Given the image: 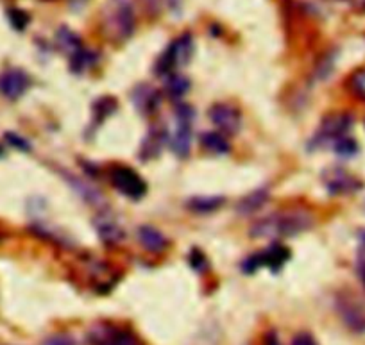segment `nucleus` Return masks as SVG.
I'll use <instances>...</instances> for the list:
<instances>
[{
	"mask_svg": "<svg viewBox=\"0 0 365 345\" xmlns=\"http://www.w3.org/2000/svg\"><path fill=\"white\" fill-rule=\"evenodd\" d=\"M96 231L106 245H118L125 238L124 229L120 227V224L106 213H101L96 218Z\"/></svg>",
	"mask_w": 365,
	"mask_h": 345,
	"instance_id": "ddd939ff",
	"label": "nucleus"
},
{
	"mask_svg": "<svg viewBox=\"0 0 365 345\" xmlns=\"http://www.w3.org/2000/svg\"><path fill=\"white\" fill-rule=\"evenodd\" d=\"M104 31L117 41L128 40L135 31V8L131 0H110L103 15Z\"/></svg>",
	"mask_w": 365,
	"mask_h": 345,
	"instance_id": "f03ea898",
	"label": "nucleus"
},
{
	"mask_svg": "<svg viewBox=\"0 0 365 345\" xmlns=\"http://www.w3.org/2000/svg\"><path fill=\"white\" fill-rule=\"evenodd\" d=\"M68 181H70V185L73 186V190H76V192L79 193V195L83 197V199L86 200L90 206L97 207V210H101V207L106 206L104 195L96 188V186L88 185V182L81 181L79 177H73V175H68Z\"/></svg>",
	"mask_w": 365,
	"mask_h": 345,
	"instance_id": "dca6fc26",
	"label": "nucleus"
},
{
	"mask_svg": "<svg viewBox=\"0 0 365 345\" xmlns=\"http://www.w3.org/2000/svg\"><path fill=\"white\" fill-rule=\"evenodd\" d=\"M224 204V197H192L187 202V207L192 213L208 215L220 210Z\"/></svg>",
	"mask_w": 365,
	"mask_h": 345,
	"instance_id": "a211bd4d",
	"label": "nucleus"
},
{
	"mask_svg": "<svg viewBox=\"0 0 365 345\" xmlns=\"http://www.w3.org/2000/svg\"><path fill=\"white\" fill-rule=\"evenodd\" d=\"M322 179H324L326 188L331 193H335V195H339V193H351L360 188V182L353 175L344 172L342 168H329L322 175Z\"/></svg>",
	"mask_w": 365,
	"mask_h": 345,
	"instance_id": "f8f14e48",
	"label": "nucleus"
},
{
	"mask_svg": "<svg viewBox=\"0 0 365 345\" xmlns=\"http://www.w3.org/2000/svg\"><path fill=\"white\" fill-rule=\"evenodd\" d=\"M336 306L346 326L358 333L365 331V301H361L356 295H344L339 299Z\"/></svg>",
	"mask_w": 365,
	"mask_h": 345,
	"instance_id": "9d476101",
	"label": "nucleus"
},
{
	"mask_svg": "<svg viewBox=\"0 0 365 345\" xmlns=\"http://www.w3.org/2000/svg\"><path fill=\"white\" fill-rule=\"evenodd\" d=\"M201 145L205 147L208 153L212 154H217V156H222V154H227L230 153V142H227L226 135H222V133H205V135L201 136Z\"/></svg>",
	"mask_w": 365,
	"mask_h": 345,
	"instance_id": "6ab92c4d",
	"label": "nucleus"
},
{
	"mask_svg": "<svg viewBox=\"0 0 365 345\" xmlns=\"http://www.w3.org/2000/svg\"><path fill=\"white\" fill-rule=\"evenodd\" d=\"M90 341L93 345H142L131 331L103 324L90 331Z\"/></svg>",
	"mask_w": 365,
	"mask_h": 345,
	"instance_id": "1a4fd4ad",
	"label": "nucleus"
},
{
	"mask_svg": "<svg viewBox=\"0 0 365 345\" xmlns=\"http://www.w3.org/2000/svg\"><path fill=\"white\" fill-rule=\"evenodd\" d=\"M133 104H135V108L138 109L142 115L149 117V115H153V113L160 108L161 97L153 86H149V84H140V86H136L135 91H133Z\"/></svg>",
	"mask_w": 365,
	"mask_h": 345,
	"instance_id": "4468645a",
	"label": "nucleus"
},
{
	"mask_svg": "<svg viewBox=\"0 0 365 345\" xmlns=\"http://www.w3.org/2000/svg\"><path fill=\"white\" fill-rule=\"evenodd\" d=\"M331 147H333V150H335V153L339 154V156H342V158L354 156V154H356V150H358V147H356V143H354V140L347 138V136H344V138L336 140V142L333 143Z\"/></svg>",
	"mask_w": 365,
	"mask_h": 345,
	"instance_id": "b1692460",
	"label": "nucleus"
},
{
	"mask_svg": "<svg viewBox=\"0 0 365 345\" xmlns=\"http://www.w3.org/2000/svg\"><path fill=\"white\" fill-rule=\"evenodd\" d=\"M358 272H360V277L365 283V252L361 251L360 258H358Z\"/></svg>",
	"mask_w": 365,
	"mask_h": 345,
	"instance_id": "7c9ffc66",
	"label": "nucleus"
},
{
	"mask_svg": "<svg viewBox=\"0 0 365 345\" xmlns=\"http://www.w3.org/2000/svg\"><path fill=\"white\" fill-rule=\"evenodd\" d=\"M192 56H194V38L188 33L181 34L160 56L156 63V73L168 77L170 73H174L175 68L187 66L190 63Z\"/></svg>",
	"mask_w": 365,
	"mask_h": 345,
	"instance_id": "7ed1b4c3",
	"label": "nucleus"
},
{
	"mask_svg": "<svg viewBox=\"0 0 365 345\" xmlns=\"http://www.w3.org/2000/svg\"><path fill=\"white\" fill-rule=\"evenodd\" d=\"M289 258H290L289 249L274 242V244L270 245L269 249H265V251L249 256V258L242 263V269H244L245 274H252L258 269H262V267H269L270 270L278 272V270L285 265V262Z\"/></svg>",
	"mask_w": 365,
	"mask_h": 345,
	"instance_id": "39448f33",
	"label": "nucleus"
},
{
	"mask_svg": "<svg viewBox=\"0 0 365 345\" xmlns=\"http://www.w3.org/2000/svg\"><path fill=\"white\" fill-rule=\"evenodd\" d=\"M342 2H349V4L358 6V8H365V0H342Z\"/></svg>",
	"mask_w": 365,
	"mask_h": 345,
	"instance_id": "2f4dec72",
	"label": "nucleus"
},
{
	"mask_svg": "<svg viewBox=\"0 0 365 345\" xmlns=\"http://www.w3.org/2000/svg\"><path fill=\"white\" fill-rule=\"evenodd\" d=\"M210 120L217 125L222 135L231 136L237 135L240 131L242 125V113L240 109L235 108L233 104H226V102H220V104L212 105L210 109Z\"/></svg>",
	"mask_w": 365,
	"mask_h": 345,
	"instance_id": "6e6552de",
	"label": "nucleus"
},
{
	"mask_svg": "<svg viewBox=\"0 0 365 345\" xmlns=\"http://www.w3.org/2000/svg\"><path fill=\"white\" fill-rule=\"evenodd\" d=\"M192 122L194 109L188 104H181L175 109V129L172 135L170 147L179 158H187L192 149Z\"/></svg>",
	"mask_w": 365,
	"mask_h": 345,
	"instance_id": "20e7f679",
	"label": "nucleus"
},
{
	"mask_svg": "<svg viewBox=\"0 0 365 345\" xmlns=\"http://www.w3.org/2000/svg\"><path fill=\"white\" fill-rule=\"evenodd\" d=\"M349 84H351V90H353L358 97L365 101V68L354 72L353 76H351Z\"/></svg>",
	"mask_w": 365,
	"mask_h": 345,
	"instance_id": "393cba45",
	"label": "nucleus"
},
{
	"mask_svg": "<svg viewBox=\"0 0 365 345\" xmlns=\"http://www.w3.org/2000/svg\"><path fill=\"white\" fill-rule=\"evenodd\" d=\"M111 185L133 200H140L147 193V185L133 168L129 167H117L110 174Z\"/></svg>",
	"mask_w": 365,
	"mask_h": 345,
	"instance_id": "0eeeda50",
	"label": "nucleus"
},
{
	"mask_svg": "<svg viewBox=\"0 0 365 345\" xmlns=\"http://www.w3.org/2000/svg\"><path fill=\"white\" fill-rule=\"evenodd\" d=\"M8 140H9V143H13V145H15V147H19L20 150H29V149H31L29 143H27L26 140L19 138V136H15V135H8Z\"/></svg>",
	"mask_w": 365,
	"mask_h": 345,
	"instance_id": "c756f323",
	"label": "nucleus"
},
{
	"mask_svg": "<svg viewBox=\"0 0 365 345\" xmlns=\"http://www.w3.org/2000/svg\"><path fill=\"white\" fill-rule=\"evenodd\" d=\"M167 93L170 95L172 98H181L188 93L190 90V81L187 79L181 73H170L167 79Z\"/></svg>",
	"mask_w": 365,
	"mask_h": 345,
	"instance_id": "5701e85b",
	"label": "nucleus"
},
{
	"mask_svg": "<svg viewBox=\"0 0 365 345\" xmlns=\"http://www.w3.org/2000/svg\"><path fill=\"white\" fill-rule=\"evenodd\" d=\"M29 76L20 68H9L0 76V93L9 101H16L22 97L29 88Z\"/></svg>",
	"mask_w": 365,
	"mask_h": 345,
	"instance_id": "9b49d317",
	"label": "nucleus"
},
{
	"mask_svg": "<svg viewBox=\"0 0 365 345\" xmlns=\"http://www.w3.org/2000/svg\"><path fill=\"white\" fill-rule=\"evenodd\" d=\"M165 140H167V135H165L161 129H153V131L145 136V140H143L142 143V149H140V154H142L143 160H149V158H154L156 154H160Z\"/></svg>",
	"mask_w": 365,
	"mask_h": 345,
	"instance_id": "aec40b11",
	"label": "nucleus"
},
{
	"mask_svg": "<svg viewBox=\"0 0 365 345\" xmlns=\"http://www.w3.org/2000/svg\"><path fill=\"white\" fill-rule=\"evenodd\" d=\"M190 265L194 270H199V272H205L206 269H208V262H206V258L202 256L201 251H194L190 256Z\"/></svg>",
	"mask_w": 365,
	"mask_h": 345,
	"instance_id": "bb28decb",
	"label": "nucleus"
},
{
	"mask_svg": "<svg viewBox=\"0 0 365 345\" xmlns=\"http://www.w3.org/2000/svg\"><path fill=\"white\" fill-rule=\"evenodd\" d=\"M138 242L145 251L153 252V254H160L167 249L168 240L160 229L153 227V225H142L138 229Z\"/></svg>",
	"mask_w": 365,
	"mask_h": 345,
	"instance_id": "2eb2a0df",
	"label": "nucleus"
},
{
	"mask_svg": "<svg viewBox=\"0 0 365 345\" xmlns=\"http://www.w3.org/2000/svg\"><path fill=\"white\" fill-rule=\"evenodd\" d=\"M267 199H269V192H267V190H256V192L245 195L244 199L237 204V213L244 215V217L256 213L258 210H262L263 204L267 202Z\"/></svg>",
	"mask_w": 365,
	"mask_h": 345,
	"instance_id": "f3484780",
	"label": "nucleus"
},
{
	"mask_svg": "<svg viewBox=\"0 0 365 345\" xmlns=\"http://www.w3.org/2000/svg\"><path fill=\"white\" fill-rule=\"evenodd\" d=\"M9 22L16 31H24L29 24V15L22 9H9Z\"/></svg>",
	"mask_w": 365,
	"mask_h": 345,
	"instance_id": "a878e982",
	"label": "nucleus"
},
{
	"mask_svg": "<svg viewBox=\"0 0 365 345\" xmlns=\"http://www.w3.org/2000/svg\"><path fill=\"white\" fill-rule=\"evenodd\" d=\"M314 224L310 211L307 210H289L278 211L265 218H259L251 229V237L265 238V240L278 242L282 238L296 237V235L304 233Z\"/></svg>",
	"mask_w": 365,
	"mask_h": 345,
	"instance_id": "f257e3e1",
	"label": "nucleus"
},
{
	"mask_svg": "<svg viewBox=\"0 0 365 345\" xmlns=\"http://www.w3.org/2000/svg\"><path fill=\"white\" fill-rule=\"evenodd\" d=\"M270 345H278V344H276V341H272ZM290 345H317V341L314 340V336H312V334L301 333V334H297L296 338H294L292 344H290Z\"/></svg>",
	"mask_w": 365,
	"mask_h": 345,
	"instance_id": "c85d7f7f",
	"label": "nucleus"
},
{
	"mask_svg": "<svg viewBox=\"0 0 365 345\" xmlns=\"http://www.w3.org/2000/svg\"><path fill=\"white\" fill-rule=\"evenodd\" d=\"M353 125V118L349 115H331L322 122L317 135L312 140V149L324 145H333L336 140L344 138Z\"/></svg>",
	"mask_w": 365,
	"mask_h": 345,
	"instance_id": "423d86ee",
	"label": "nucleus"
},
{
	"mask_svg": "<svg viewBox=\"0 0 365 345\" xmlns=\"http://www.w3.org/2000/svg\"><path fill=\"white\" fill-rule=\"evenodd\" d=\"M97 61V54L90 48L83 47L81 51H77L76 54L70 56V68L76 73H83L84 70H88L90 66H93V63Z\"/></svg>",
	"mask_w": 365,
	"mask_h": 345,
	"instance_id": "4be33fe9",
	"label": "nucleus"
},
{
	"mask_svg": "<svg viewBox=\"0 0 365 345\" xmlns=\"http://www.w3.org/2000/svg\"><path fill=\"white\" fill-rule=\"evenodd\" d=\"M56 38H58L59 48H61L63 52H66V54H68V58L84 47L83 41H81V38L77 36L73 31H70L68 27H61V29L58 31V36Z\"/></svg>",
	"mask_w": 365,
	"mask_h": 345,
	"instance_id": "412c9836",
	"label": "nucleus"
},
{
	"mask_svg": "<svg viewBox=\"0 0 365 345\" xmlns=\"http://www.w3.org/2000/svg\"><path fill=\"white\" fill-rule=\"evenodd\" d=\"M43 345H76V341L68 334H56V336H51L48 340H45Z\"/></svg>",
	"mask_w": 365,
	"mask_h": 345,
	"instance_id": "cd10ccee",
	"label": "nucleus"
}]
</instances>
